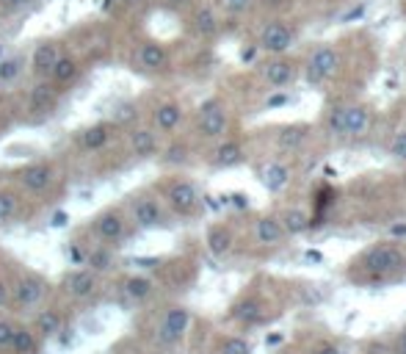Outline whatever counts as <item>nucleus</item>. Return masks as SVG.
Returning a JSON list of instances; mask_svg holds the SVG:
<instances>
[{
    "label": "nucleus",
    "instance_id": "f257e3e1",
    "mask_svg": "<svg viewBox=\"0 0 406 354\" xmlns=\"http://www.w3.org/2000/svg\"><path fill=\"white\" fill-rule=\"evenodd\" d=\"M338 66H340L338 50L332 45H318L313 53H310L307 64H304V78H307V83L318 86V83L329 81L338 72Z\"/></svg>",
    "mask_w": 406,
    "mask_h": 354
},
{
    "label": "nucleus",
    "instance_id": "f03ea898",
    "mask_svg": "<svg viewBox=\"0 0 406 354\" xmlns=\"http://www.w3.org/2000/svg\"><path fill=\"white\" fill-rule=\"evenodd\" d=\"M293 42H296V28H293L287 20H282V17H274V20L265 23L263 31H260V50H265V53H271V56L287 53V50L293 47Z\"/></svg>",
    "mask_w": 406,
    "mask_h": 354
},
{
    "label": "nucleus",
    "instance_id": "7ed1b4c3",
    "mask_svg": "<svg viewBox=\"0 0 406 354\" xmlns=\"http://www.w3.org/2000/svg\"><path fill=\"white\" fill-rule=\"evenodd\" d=\"M44 290H47V283H44L42 277L25 274V277H20L17 285H14V305H17L20 310H31V307H36V305L44 299Z\"/></svg>",
    "mask_w": 406,
    "mask_h": 354
},
{
    "label": "nucleus",
    "instance_id": "20e7f679",
    "mask_svg": "<svg viewBox=\"0 0 406 354\" xmlns=\"http://www.w3.org/2000/svg\"><path fill=\"white\" fill-rule=\"evenodd\" d=\"M227 130V111L219 100H208L199 108V133L205 138H219L221 133Z\"/></svg>",
    "mask_w": 406,
    "mask_h": 354
},
{
    "label": "nucleus",
    "instance_id": "39448f33",
    "mask_svg": "<svg viewBox=\"0 0 406 354\" xmlns=\"http://www.w3.org/2000/svg\"><path fill=\"white\" fill-rule=\"evenodd\" d=\"M188 324H191V316H188L186 307H172V310H166L163 324H160V329H157L160 343H177V341L186 335Z\"/></svg>",
    "mask_w": 406,
    "mask_h": 354
},
{
    "label": "nucleus",
    "instance_id": "423d86ee",
    "mask_svg": "<svg viewBox=\"0 0 406 354\" xmlns=\"http://www.w3.org/2000/svg\"><path fill=\"white\" fill-rule=\"evenodd\" d=\"M169 205H172V211L174 213H180V216H191L193 211H196V205H199V194L193 189V183H188V180H177V183H172V189H169Z\"/></svg>",
    "mask_w": 406,
    "mask_h": 354
},
{
    "label": "nucleus",
    "instance_id": "0eeeda50",
    "mask_svg": "<svg viewBox=\"0 0 406 354\" xmlns=\"http://www.w3.org/2000/svg\"><path fill=\"white\" fill-rule=\"evenodd\" d=\"M20 186L25 191H33V194H42L50 183H53V166L50 163H31L25 166L20 175H17Z\"/></svg>",
    "mask_w": 406,
    "mask_h": 354
},
{
    "label": "nucleus",
    "instance_id": "6e6552de",
    "mask_svg": "<svg viewBox=\"0 0 406 354\" xmlns=\"http://www.w3.org/2000/svg\"><path fill=\"white\" fill-rule=\"evenodd\" d=\"M94 288H97V271L92 269H78L64 280V290L72 299H86L94 293Z\"/></svg>",
    "mask_w": 406,
    "mask_h": 354
},
{
    "label": "nucleus",
    "instance_id": "1a4fd4ad",
    "mask_svg": "<svg viewBox=\"0 0 406 354\" xmlns=\"http://www.w3.org/2000/svg\"><path fill=\"white\" fill-rule=\"evenodd\" d=\"M365 266H368V271H374V274L395 271V269L404 266V255H401L398 249H393V247H378V249H374V252L365 258Z\"/></svg>",
    "mask_w": 406,
    "mask_h": 354
},
{
    "label": "nucleus",
    "instance_id": "9d476101",
    "mask_svg": "<svg viewBox=\"0 0 406 354\" xmlns=\"http://www.w3.org/2000/svg\"><path fill=\"white\" fill-rule=\"evenodd\" d=\"M94 230H97V235H100L102 241L114 244V241H119V238L125 235V219H122L119 211H105V213L97 216Z\"/></svg>",
    "mask_w": 406,
    "mask_h": 354
},
{
    "label": "nucleus",
    "instance_id": "9b49d317",
    "mask_svg": "<svg viewBox=\"0 0 406 354\" xmlns=\"http://www.w3.org/2000/svg\"><path fill=\"white\" fill-rule=\"evenodd\" d=\"M136 59H138V66L147 69V72H157V69H166V66H169V53H166V47L157 45V42H144V45L138 47Z\"/></svg>",
    "mask_w": 406,
    "mask_h": 354
},
{
    "label": "nucleus",
    "instance_id": "f8f14e48",
    "mask_svg": "<svg viewBox=\"0 0 406 354\" xmlns=\"http://www.w3.org/2000/svg\"><path fill=\"white\" fill-rule=\"evenodd\" d=\"M160 219H163V213H160V205H157L155 199L138 196V199L133 202V222L141 227V230L157 227L160 225Z\"/></svg>",
    "mask_w": 406,
    "mask_h": 354
},
{
    "label": "nucleus",
    "instance_id": "ddd939ff",
    "mask_svg": "<svg viewBox=\"0 0 406 354\" xmlns=\"http://www.w3.org/2000/svg\"><path fill=\"white\" fill-rule=\"evenodd\" d=\"M263 75H265V81H268L274 89H285V86L293 83V78H296V64L287 61V59H274V61L265 64Z\"/></svg>",
    "mask_w": 406,
    "mask_h": 354
},
{
    "label": "nucleus",
    "instance_id": "4468645a",
    "mask_svg": "<svg viewBox=\"0 0 406 354\" xmlns=\"http://www.w3.org/2000/svg\"><path fill=\"white\" fill-rule=\"evenodd\" d=\"M56 102H59L56 83H36V86H33L31 100H28L33 114H50V111L56 108Z\"/></svg>",
    "mask_w": 406,
    "mask_h": 354
},
{
    "label": "nucleus",
    "instance_id": "2eb2a0df",
    "mask_svg": "<svg viewBox=\"0 0 406 354\" xmlns=\"http://www.w3.org/2000/svg\"><path fill=\"white\" fill-rule=\"evenodd\" d=\"M59 45L56 42H42V45H36V50H33V59H31V66L36 75H50V69L56 66L59 61Z\"/></svg>",
    "mask_w": 406,
    "mask_h": 354
},
{
    "label": "nucleus",
    "instance_id": "dca6fc26",
    "mask_svg": "<svg viewBox=\"0 0 406 354\" xmlns=\"http://www.w3.org/2000/svg\"><path fill=\"white\" fill-rule=\"evenodd\" d=\"M191 25H193L196 36H202V39H213V36L219 33V14H216L210 6H199V8L193 11Z\"/></svg>",
    "mask_w": 406,
    "mask_h": 354
},
{
    "label": "nucleus",
    "instance_id": "f3484780",
    "mask_svg": "<svg viewBox=\"0 0 406 354\" xmlns=\"http://www.w3.org/2000/svg\"><path fill=\"white\" fill-rule=\"evenodd\" d=\"M153 119H155L157 130L172 133V130L180 128V122H183V108H180L177 102H163V105H157L155 108Z\"/></svg>",
    "mask_w": 406,
    "mask_h": 354
},
{
    "label": "nucleus",
    "instance_id": "a211bd4d",
    "mask_svg": "<svg viewBox=\"0 0 406 354\" xmlns=\"http://www.w3.org/2000/svg\"><path fill=\"white\" fill-rule=\"evenodd\" d=\"M343 122L345 136H359L371 125V111L365 105H348V108H343Z\"/></svg>",
    "mask_w": 406,
    "mask_h": 354
},
{
    "label": "nucleus",
    "instance_id": "6ab92c4d",
    "mask_svg": "<svg viewBox=\"0 0 406 354\" xmlns=\"http://www.w3.org/2000/svg\"><path fill=\"white\" fill-rule=\"evenodd\" d=\"M130 147H133V153H136L138 158H150V155H155V150H157L155 133H153V130H147V128L130 130Z\"/></svg>",
    "mask_w": 406,
    "mask_h": 354
},
{
    "label": "nucleus",
    "instance_id": "aec40b11",
    "mask_svg": "<svg viewBox=\"0 0 406 354\" xmlns=\"http://www.w3.org/2000/svg\"><path fill=\"white\" fill-rule=\"evenodd\" d=\"M33 332L39 338H56L61 332V313L59 310H42L33 321Z\"/></svg>",
    "mask_w": 406,
    "mask_h": 354
},
{
    "label": "nucleus",
    "instance_id": "412c9836",
    "mask_svg": "<svg viewBox=\"0 0 406 354\" xmlns=\"http://www.w3.org/2000/svg\"><path fill=\"white\" fill-rule=\"evenodd\" d=\"M78 72H80V66H78V61L72 56H59L56 66L50 69V78H53L56 86H69L78 78Z\"/></svg>",
    "mask_w": 406,
    "mask_h": 354
},
{
    "label": "nucleus",
    "instance_id": "4be33fe9",
    "mask_svg": "<svg viewBox=\"0 0 406 354\" xmlns=\"http://www.w3.org/2000/svg\"><path fill=\"white\" fill-rule=\"evenodd\" d=\"M111 130H114V125H108V122H97V125L83 130L80 144H83L86 150H102V147L111 141Z\"/></svg>",
    "mask_w": 406,
    "mask_h": 354
},
{
    "label": "nucleus",
    "instance_id": "5701e85b",
    "mask_svg": "<svg viewBox=\"0 0 406 354\" xmlns=\"http://www.w3.org/2000/svg\"><path fill=\"white\" fill-rule=\"evenodd\" d=\"M244 161V150H241V144L238 141H224L216 147V153H213V163L221 166V169H229V166H235V163Z\"/></svg>",
    "mask_w": 406,
    "mask_h": 354
},
{
    "label": "nucleus",
    "instance_id": "b1692460",
    "mask_svg": "<svg viewBox=\"0 0 406 354\" xmlns=\"http://www.w3.org/2000/svg\"><path fill=\"white\" fill-rule=\"evenodd\" d=\"M307 133H310L307 125H287V128H282L277 133V147L280 150H296V147H301V141L307 138Z\"/></svg>",
    "mask_w": 406,
    "mask_h": 354
},
{
    "label": "nucleus",
    "instance_id": "393cba45",
    "mask_svg": "<svg viewBox=\"0 0 406 354\" xmlns=\"http://www.w3.org/2000/svg\"><path fill=\"white\" fill-rule=\"evenodd\" d=\"M287 180H290V172H287V166H282V163H268L265 172H263V183H265L268 191H280V189H285Z\"/></svg>",
    "mask_w": 406,
    "mask_h": 354
},
{
    "label": "nucleus",
    "instance_id": "a878e982",
    "mask_svg": "<svg viewBox=\"0 0 406 354\" xmlns=\"http://www.w3.org/2000/svg\"><path fill=\"white\" fill-rule=\"evenodd\" d=\"M11 352L36 354V332L28 329V326H17V329H14V341H11Z\"/></svg>",
    "mask_w": 406,
    "mask_h": 354
},
{
    "label": "nucleus",
    "instance_id": "bb28decb",
    "mask_svg": "<svg viewBox=\"0 0 406 354\" xmlns=\"http://www.w3.org/2000/svg\"><path fill=\"white\" fill-rule=\"evenodd\" d=\"M229 247H232V235H229V230H224V227H213L210 232H208V249L221 258V255H227L229 252Z\"/></svg>",
    "mask_w": 406,
    "mask_h": 354
},
{
    "label": "nucleus",
    "instance_id": "cd10ccee",
    "mask_svg": "<svg viewBox=\"0 0 406 354\" xmlns=\"http://www.w3.org/2000/svg\"><path fill=\"white\" fill-rule=\"evenodd\" d=\"M282 225L277 219H271V216H265V219H260L257 222V241L260 244H277L282 238Z\"/></svg>",
    "mask_w": 406,
    "mask_h": 354
},
{
    "label": "nucleus",
    "instance_id": "c85d7f7f",
    "mask_svg": "<svg viewBox=\"0 0 406 354\" xmlns=\"http://www.w3.org/2000/svg\"><path fill=\"white\" fill-rule=\"evenodd\" d=\"M125 293L130 296V299L141 302V299H147V296L153 293V283H150L147 277H127V280H125Z\"/></svg>",
    "mask_w": 406,
    "mask_h": 354
},
{
    "label": "nucleus",
    "instance_id": "c756f323",
    "mask_svg": "<svg viewBox=\"0 0 406 354\" xmlns=\"http://www.w3.org/2000/svg\"><path fill=\"white\" fill-rule=\"evenodd\" d=\"M232 319L254 324L257 319H260V305H257V302H251V299L241 302V305H235V307H232Z\"/></svg>",
    "mask_w": 406,
    "mask_h": 354
},
{
    "label": "nucleus",
    "instance_id": "7c9ffc66",
    "mask_svg": "<svg viewBox=\"0 0 406 354\" xmlns=\"http://www.w3.org/2000/svg\"><path fill=\"white\" fill-rule=\"evenodd\" d=\"M23 56H11V59H3L0 61V83H11L20 72H23Z\"/></svg>",
    "mask_w": 406,
    "mask_h": 354
},
{
    "label": "nucleus",
    "instance_id": "2f4dec72",
    "mask_svg": "<svg viewBox=\"0 0 406 354\" xmlns=\"http://www.w3.org/2000/svg\"><path fill=\"white\" fill-rule=\"evenodd\" d=\"M86 263L92 266V271L100 274V271H108L114 260H111V252H108V249H102V247H100V249H92V252L86 255Z\"/></svg>",
    "mask_w": 406,
    "mask_h": 354
},
{
    "label": "nucleus",
    "instance_id": "473e14b6",
    "mask_svg": "<svg viewBox=\"0 0 406 354\" xmlns=\"http://www.w3.org/2000/svg\"><path fill=\"white\" fill-rule=\"evenodd\" d=\"M304 227H307V216H304L301 211H287V213H285L282 230H287V232H301Z\"/></svg>",
    "mask_w": 406,
    "mask_h": 354
},
{
    "label": "nucleus",
    "instance_id": "72a5a7b5",
    "mask_svg": "<svg viewBox=\"0 0 406 354\" xmlns=\"http://www.w3.org/2000/svg\"><path fill=\"white\" fill-rule=\"evenodd\" d=\"M14 213H17V196L11 191H6V189H0V222L11 219Z\"/></svg>",
    "mask_w": 406,
    "mask_h": 354
},
{
    "label": "nucleus",
    "instance_id": "f704fd0d",
    "mask_svg": "<svg viewBox=\"0 0 406 354\" xmlns=\"http://www.w3.org/2000/svg\"><path fill=\"white\" fill-rule=\"evenodd\" d=\"M14 324L8 319H0V352H11V341H14Z\"/></svg>",
    "mask_w": 406,
    "mask_h": 354
},
{
    "label": "nucleus",
    "instance_id": "c9c22d12",
    "mask_svg": "<svg viewBox=\"0 0 406 354\" xmlns=\"http://www.w3.org/2000/svg\"><path fill=\"white\" fill-rule=\"evenodd\" d=\"M390 155L398 158V161H406V130L393 136V141H390Z\"/></svg>",
    "mask_w": 406,
    "mask_h": 354
},
{
    "label": "nucleus",
    "instance_id": "e433bc0d",
    "mask_svg": "<svg viewBox=\"0 0 406 354\" xmlns=\"http://www.w3.org/2000/svg\"><path fill=\"white\" fill-rule=\"evenodd\" d=\"M221 354H249V343L244 338H229V341H224Z\"/></svg>",
    "mask_w": 406,
    "mask_h": 354
},
{
    "label": "nucleus",
    "instance_id": "4c0bfd02",
    "mask_svg": "<svg viewBox=\"0 0 406 354\" xmlns=\"http://www.w3.org/2000/svg\"><path fill=\"white\" fill-rule=\"evenodd\" d=\"M163 158H166V163H183L188 158V147L186 144H172Z\"/></svg>",
    "mask_w": 406,
    "mask_h": 354
},
{
    "label": "nucleus",
    "instance_id": "58836bf2",
    "mask_svg": "<svg viewBox=\"0 0 406 354\" xmlns=\"http://www.w3.org/2000/svg\"><path fill=\"white\" fill-rule=\"evenodd\" d=\"M251 6H254V0H224V8L229 11V14H246Z\"/></svg>",
    "mask_w": 406,
    "mask_h": 354
},
{
    "label": "nucleus",
    "instance_id": "ea45409f",
    "mask_svg": "<svg viewBox=\"0 0 406 354\" xmlns=\"http://www.w3.org/2000/svg\"><path fill=\"white\" fill-rule=\"evenodd\" d=\"M329 128L335 130L338 136H345V122H343V108H335L329 114Z\"/></svg>",
    "mask_w": 406,
    "mask_h": 354
},
{
    "label": "nucleus",
    "instance_id": "a19ab883",
    "mask_svg": "<svg viewBox=\"0 0 406 354\" xmlns=\"http://www.w3.org/2000/svg\"><path fill=\"white\" fill-rule=\"evenodd\" d=\"M8 299H11V290H8V285L0 280V310L8 305Z\"/></svg>",
    "mask_w": 406,
    "mask_h": 354
},
{
    "label": "nucleus",
    "instance_id": "79ce46f5",
    "mask_svg": "<svg viewBox=\"0 0 406 354\" xmlns=\"http://www.w3.org/2000/svg\"><path fill=\"white\" fill-rule=\"evenodd\" d=\"M133 263H136V266H141V269H155L160 260L157 258H136Z\"/></svg>",
    "mask_w": 406,
    "mask_h": 354
},
{
    "label": "nucleus",
    "instance_id": "37998d69",
    "mask_svg": "<svg viewBox=\"0 0 406 354\" xmlns=\"http://www.w3.org/2000/svg\"><path fill=\"white\" fill-rule=\"evenodd\" d=\"M290 6H293L290 0H268V8H274V11H277V8L285 11V8H290Z\"/></svg>",
    "mask_w": 406,
    "mask_h": 354
},
{
    "label": "nucleus",
    "instance_id": "c03bdc74",
    "mask_svg": "<svg viewBox=\"0 0 406 354\" xmlns=\"http://www.w3.org/2000/svg\"><path fill=\"white\" fill-rule=\"evenodd\" d=\"M229 199H232L235 208H246V205H249V202H246V194H232Z\"/></svg>",
    "mask_w": 406,
    "mask_h": 354
},
{
    "label": "nucleus",
    "instance_id": "a18cd8bd",
    "mask_svg": "<svg viewBox=\"0 0 406 354\" xmlns=\"http://www.w3.org/2000/svg\"><path fill=\"white\" fill-rule=\"evenodd\" d=\"M6 8H23V6H28L31 0H0Z\"/></svg>",
    "mask_w": 406,
    "mask_h": 354
},
{
    "label": "nucleus",
    "instance_id": "49530a36",
    "mask_svg": "<svg viewBox=\"0 0 406 354\" xmlns=\"http://www.w3.org/2000/svg\"><path fill=\"white\" fill-rule=\"evenodd\" d=\"M287 102V95H274L268 97V108H277V105H285Z\"/></svg>",
    "mask_w": 406,
    "mask_h": 354
},
{
    "label": "nucleus",
    "instance_id": "de8ad7c7",
    "mask_svg": "<svg viewBox=\"0 0 406 354\" xmlns=\"http://www.w3.org/2000/svg\"><path fill=\"white\" fill-rule=\"evenodd\" d=\"M362 11H365V6H357L354 11H348L343 17V23H351V20H357V17H362Z\"/></svg>",
    "mask_w": 406,
    "mask_h": 354
},
{
    "label": "nucleus",
    "instance_id": "09e8293b",
    "mask_svg": "<svg viewBox=\"0 0 406 354\" xmlns=\"http://www.w3.org/2000/svg\"><path fill=\"white\" fill-rule=\"evenodd\" d=\"M53 227H64L66 225V213L64 211H59V213H53V222H50Z\"/></svg>",
    "mask_w": 406,
    "mask_h": 354
},
{
    "label": "nucleus",
    "instance_id": "8fccbe9b",
    "mask_svg": "<svg viewBox=\"0 0 406 354\" xmlns=\"http://www.w3.org/2000/svg\"><path fill=\"white\" fill-rule=\"evenodd\" d=\"M69 258H72V263H83V255H80V249H78V247H72V249H69Z\"/></svg>",
    "mask_w": 406,
    "mask_h": 354
},
{
    "label": "nucleus",
    "instance_id": "3c124183",
    "mask_svg": "<svg viewBox=\"0 0 406 354\" xmlns=\"http://www.w3.org/2000/svg\"><path fill=\"white\" fill-rule=\"evenodd\" d=\"M254 56H257V45H251V47H246V50H244V61H251Z\"/></svg>",
    "mask_w": 406,
    "mask_h": 354
},
{
    "label": "nucleus",
    "instance_id": "603ef678",
    "mask_svg": "<svg viewBox=\"0 0 406 354\" xmlns=\"http://www.w3.org/2000/svg\"><path fill=\"white\" fill-rule=\"evenodd\" d=\"M188 3H191V0H166V6H169V8H183V6H188Z\"/></svg>",
    "mask_w": 406,
    "mask_h": 354
},
{
    "label": "nucleus",
    "instance_id": "864d4df0",
    "mask_svg": "<svg viewBox=\"0 0 406 354\" xmlns=\"http://www.w3.org/2000/svg\"><path fill=\"white\" fill-rule=\"evenodd\" d=\"M315 354H340V352H338L335 346H321V349H318Z\"/></svg>",
    "mask_w": 406,
    "mask_h": 354
},
{
    "label": "nucleus",
    "instance_id": "5fc2aeb1",
    "mask_svg": "<svg viewBox=\"0 0 406 354\" xmlns=\"http://www.w3.org/2000/svg\"><path fill=\"white\" fill-rule=\"evenodd\" d=\"M119 0H102V11H111V6H117Z\"/></svg>",
    "mask_w": 406,
    "mask_h": 354
},
{
    "label": "nucleus",
    "instance_id": "6e6d98bb",
    "mask_svg": "<svg viewBox=\"0 0 406 354\" xmlns=\"http://www.w3.org/2000/svg\"><path fill=\"white\" fill-rule=\"evenodd\" d=\"M398 354H406V332H404V338L398 341Z\"/></svg>",
    "mask_w": 406,
    "mask_h": 354
},
{
    "label": "nucleus",
    "instance_id": "4d7b16f0",
    "mask_svg": "<svg viewBox=\"0 0 406 354\" xmlns=\"http://www.w3.org/2000/svg\"><path fill=\"white\" fill-rule=\"evenodd\" d=\"M393 232H395V235H404V232H406V225H395V227H393Z\"/></svg>",
    "mask_w": 406,
    "mask_h": 354
},
{
    "label": "nucleus",
    "instance_id": "13d9d810",
    "mask_svg": "<svg viewBox=\"0 0 406 354\" xmlns=\"http://www.w3.org/2000/svg\"><path fill=\"white\" fill-rule=\"evenodd\" d=\"M307 258H310V260H315V263H318V260H323V255H321V252H307Z\"/></svg>",
    "mask_w": 406,
    "mask_h": 354
},
{
    "label": "nucleus",
    "instance_id": "bf43d9fd",
    "mask_svg": "<svg viewBox=\"0 0 406 354\" xmlns=\"http://www.w3.org/2000/svg\"><path fill=\"white\" fill-rule=\"evenodd\" d=\"M119 3H125V6H136V3H141V0H119Z\"/></svg>",
    "mask_w": 406,
    "mask_h": 354
}]
</instances>
